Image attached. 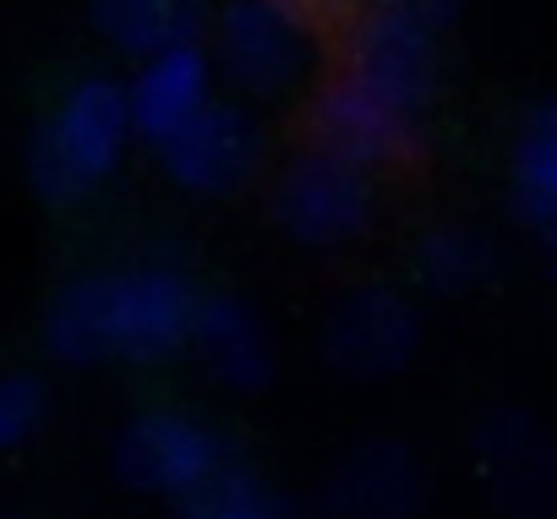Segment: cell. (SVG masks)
<instances>
[{"label":"cell","instance_id":"3","mask_svg":"<svg viewBox=\"0 0 557 519\" xmlns=\"http://www.w3.org/2000/svg\"><path fill=\"white\" fill-rule=\"evenodd\" d=\"M459 0H361L345 23L339 77L388 104L394 115L426 126L443 77V28L454 23Z\"/></svg>","mask_w":557,"mask_h":519},{"label":"cell","instance_id":"7","mask_svg":"<svg viewBox=\"0 0 557 519\" xmlns=\"http://www.w3.org/2000/svg\"><path fill=\"white\" fill-rule=\"evenodd\" d=\"M470 465L481 492L508 519H552L557 514V437L541 416L519 405H492L470 427Z\"/></svg>","mask_w":557,"mask_h":519},{"label":"cell","instance_id":"10","mask_svg":"<svg viewBox=\"0 0 557 519\" xmlns=\"http://www.w3.org/2000/svg\"><path fill=\"white\" fill-rule=\"evenodd\" d=\"M121 88H126V110H132V137L159 153L175 132H186L219 99V72H213V55L202 39H175V45L143 55Z\"/></svg>","mask_w":557,"mask_h":519},{"label":"cell","instance_id":"9","mask_svg":"<svg viewBox=\"0 0 557 519\" xmlns=\"http://www.w3.org/2000/svg\"><path fill=\"white\" fill-rule=\"evenodd\" d=\"M262 164H268V132L235 99H213L186 132H175L159 148L164 181L186 197H235L262 175Z\"/></svg>","mask_w":557,"mask_h":519},{"label":"cell","instance_id":"11","mask_svg":"<svg viewBox=\"0 0 557 519\" xmlns=\"http://www.w3.org/2000/svg\"><path fill=\"white\" fill-rule=\"evenodd\" d=\"M426 465L399 437H361L323 481V519H421Z\"/></svg>","mask_w":557,"mask_h":519},{"label":"cell","instance_id":"13","mask_svg":"<svg viewBox=\"0 0 557 519\" xmlns=\"http://www.w3.org/2000/svg\"><path fill=\"white\" fill-rule=\"evenodd\" d=\"M307 132H312V148L334 153V159H350L361 170H383V164H399L416 153L421 143V126L394 115L388 104H377L372 94H361L356 83H345L339 72L318 88L312 110H307Z\"/></svg>","mask_w":557,"mask_h":519},{"label":"cell","instance_id":"20","mask_svg":"<svg viewBox=\"0 0 557 519\" xmlns=\"http://www.w3.org/2000/svg\"><path fill=\"white\" fill-rule=\"evenodd\" d=\"M0 519H45V514H0Z\"/></svg>","mask_w":557,"mask_h":519},{"label":"cell","instance_id":"1","mask_svg":"<svg viewBox=\"0 0 557 519\" xmlns=\"http://www.w3.org/2000/svg\"><path fill=\"white\" fill-rule=\"evenodd\" d=\"M202 285L175 263H121L66 280L45 307V350L55 367H170Z\"/></svg>","mask_w":557,"mask_h":519},{"label":"cell","instance_id":"14","mask_svg":"<svg viewBox=\"0 0 557 519\" xmlns=\"http://www.w3.org/2000/svg\"><path fill=\"white\" fill-rule=\"evenodd\" d=\"M410 274L426 296H475L497 274V246L481 224L465 219H437L416 235Z\"/></svg>","mask_w":557,"mask_h":519},{"label":"cell","instance_id":"12","mask_svg":"<svg viewBox=\"0 0 557 519\" xmlns=\"http://www.w3.org/2000/svg\"><path fill=\"white\" fill-rule=\"evenodd\" d=\"M186 356L224 394H262L273 383V367H278L262 312L235 291H202L197 296V312H191V329H186Z\"/></svg>","mask_w":557,"mask_h":519},{"label":"cell","instance_id":"5","mask_svg":"<svg viewBox=\"0 0 557 519\" xmlns=\"http://www.w3.org/2000/svg\"><path fill=\"white\" fill-rule=\"evenodd\" d=\"M318 45V17L301 0H224L213 17V72L246 99L290 94Z\"/></svg>","mask_w":557,"mask_h":519},{"label":"cell","instance_id":"17","mask_svg":"<svg viewBox=\"0 0 557 519\" xmlns=\"http://www.w3.org/2000/svg\"><path fill=\"white\" fill-rule=\"evenodd\" d=\"M181 519H301V514H296V503L278 486H268L257 470H246L235 459L197 497L181 503Z\"/></svg>","mask_w":557,"mask_h":519},{"label":"cell","instance_id":"18","mask_svg":"<svg viewBox=\"0 0 557 519\" xmlns=\"http://www.w3.org/2000/svg\"><path fill=\"white\" fill-rule=\"evenodd\" d=\"M50 427V383L39 372H0V454H23Z\"/></svg>","mask_w":557,"mask_h":519},{"label":"cell","instance_id":"2","mask_svg":"<svg viewBox=\"0 0 557 519\" xmlns=\"http://www.w3.org/2000/svg\"><path fill=\"white\" fill-rule=\"evenodd\" d=\"M132 110H126V88L121 77L88 72L72 77L55 104L34 121L23 170L39 202L50 208H77L88 202L126 159L132 148Z\"/></svg>","mask_w":557,"mask_h":519},{"label":"cell","instance_id":"6","mask_svg":"<svg viewBox=\"0 0 557 519\" xmlns=\"http://www.w3.org/2000/svg\"><path fill=\"white\" fill-rule=\"evenodd\" d=\"M268 213H273V230L290 246L339 251V246H350L372 230L377 186H372V170H361L350 159H334L323 148H307L273 175Z\"/></svg>","mask_w":557,"mask_h":519},{"label":"cell","instance_id":"16","mask_svg":"<svg viewBox=\"0 0 557 519\" xmlns=\"http://www.w3.org/2000/svg\"><path fill=\"white\" fill-rule=\"evenodd\" d=\"M88 23L115 55L143 61L175 39H197V0H88Z\"/></svg>","mask_w":557,"mask_h":519},{"label":"cell","instance_id":"19","mask_svg":"<svg viewBox=\"0 0 557 519\" xmlns=\"http://www.w3.org/2000/svg\"><path fill=\"white\" fill-rule=\"evenodd\" d=\"M546 251H552V280H557V224L546 230Z\"/></svg>","mask_w":557,"mask_h":519},{"label":"cell","instance_id":"15","mask_svg":"<svg viewBox=\"0 0 557 519\" xmlns=\"http://www.w3.org/2000/svg\"><path fill=\"white\" fill-rule=\"evenodd\" d=\"M508 202L530 230L557 224V94L530 104L508 148Z\"/></svg>","mask_w":557,"mask_h":519},{"label":"cell","instance_id":"8","mask_svg":"<svg viewBox=\"0 0 557 519\" xmlns=\"http://www.w3.org/2000/svg\"><path fill=\"white\" fill-rule=\"evenodd\" d=\"M323 361L350 383H388L421 350V307L399 285H356L323 318Z\"/></svg>","mask_w":557,"mask_h":519},{"label":"cell","instance_id":"4","mask_svg":"<svg viewBox=\"0 0 557 519\" xmlns=\"http://www.w3.org/2000/svg\"><path fill=\"white\" fill-rule=\"evenodd\" d=\"M110 465H115L121 486L181 508L219 470H230L235 454H230V437L208 416H197L186 405H148L132 421H121Z\"/></svg>","mask_w":557,"mask_h":519}]
</instances>
